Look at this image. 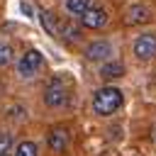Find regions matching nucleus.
<instances>
[{"label": "nucleus", "mask_w": 156, "mask_h": 156, "mask_svg": "<svg viewBox=\"0 0 156 156\" xmlns=\"http://www.w3.org/2000/svg\"><path fill=\"white\" fill-rule=\"evenodd\" d=\"M44 102H46L49 107H61V105L68 102V90H66V85H63L58 78L51 80V83L44 88Z\"/></svg>", "instance_id": "2"}, {"label": "nucleus", "mask_w": 156, "mask_h": 156, "mask_svg": "<svg viewBox=\"0 0 156 156\" xmlns=\"http://www.w3.org/2000/svg\"><path fill=\"white\" fill-rule=\"evenodd\" d=\"M10 61H12V46L0 41V66H7Z\"/></svg>", "instance_id": "14"}, {"label": "nucleus", "mask_w": 156, "mask_h": 156, "mask_svg": "<svg viewBox=\"0 0 156 156\" xmlns=\"http://www.w3.org/2000/svg\"><path fill=\"white\" fill-rule=\"evenodd\" d=\"M37 144L34 141H20L17 149H15V156H37Z\"/></svg>", "instance_id": "12"}, {"label": "nucleus", "mask_w": 156, "mask_h": 156, "mask_svg": "<svg viewBox=\"0 0 156 156\" xmlns=\"http://www.w3.org/2000/svg\"><path fill=\"white\" fill-rule=\"evenodd\" d=\"M58 32H61L66 39H78V37H80V29H78L76 24H71V22H58Z\"/></svg>", "instance_id": "13"}, {"label": "nucleus", "mask_w": 156, "mask_h": 156, "mask_svg": "<svg viewBox=\"0 0 156 156\" xmlns=\"http://www.w3.org/2000/svg\"><path fill=\"white\" fill-rule=\"evenodd\" d=\"M122 102H124L122 90H119V88H112V85L100 88V90L93 95V110H95L98 115H102V117L117 112V110L122 107Z\"/></svg>", "instance_id": "1"}, {"label": "nucleus", "mask_w": 156, "mask_h": 156, "mask_svg": "<svg viewBox=\"0 0 156 156\" xmlns=\"http://www.w3.org/2000/svg\"><path fill=\"white\" fill-rule=\"evenodd\" d=\"M100 76L102 78H122L124 76V66L119 61H110V63H105L100 68Z\"/></svg>", "instance_id": "9"}, {"label": "nucleus", "mask_w": 156, "mask_h": 156, "mask_svg": "<svg viewBox=\"0 0 156 156\" xmlns=\"http://www.w3.org/2000/svg\"><path fill=\"white\" fill-rule=\"evenodd\" d=\"M0 156H7V154H0Z\"/></svg>", "instance_id": "16"}, {"label": "nucleus", "mask_w": 156, "mask_h": 156, "mask_svg": "<svg viewBox=\"0 0 156 156\" xmlns=\"http://www.w3.org/2000/svg\"><path fill=\"white\" fill-rule=\"evenodd\" d=\"M85 56L90 58V61H105V58H110L112 56V44L110 41H93V44H88V49H85Z\"/></svg>", "instance_id": "6"}, {"label": "nucleus", "mask_w": 156, "mask_h": 156, "mask_svg": "<svg viewBox=\"0 0 156 156\" xmlns=\"http://www.w3.org/2000/svg\"><path fill=\"white\" fill-rule=\"evenodd\" d=\"M10 146H12V136L7 132H0V154H7Z\"/></svg>", "instance_id": "15"}, {"label": "nucleus", "mask_w": 156, "mask_h": 156, "mask_svg": "<svg viewBox=\"0 0 156 156\" xmlns=\"http://www.w3.org/2000/svg\"><path fill=\"white\" fill-rule=\"evenodd\" d=\"M80 24L88 27V29H100V27L107 24V12L102 7H88L80 15Z\"/></svg>", "instance_id": "5"}, {"label": "nucleus", "mask_w": 156, "mask_h": 156, "mask_svg": "<svg viewBox=\"0 0 156 156\" xmlns=\"http://www.w3.org/2000/svg\"><path fill=\"white\" fill-rule=\"evenodd\" d=\"M44 66V56H41V51H37V49H29L22 58H20V63H17V71H20V76H24V78H29V76H34L39 68Z\"/></svg>", "instance_id": "3"}, {"label": "nucleus", "mask_w": 156, "mask_h": 156, "mask_svg": "<svg viewBox=\"0 0 156 156\" xmlns=\"http://www.w3.org/2000/svg\"><path fill=\"white\" fill-rule=\"evenodd\" d=\"M41 22H44V27H46L49 34H58V20L54 17V12L41 10Z\"/></svg>", "instance_id": "10"}, {"label": "nucleus", "mask_w": 156, "mask_h": 156, "mask_svg": "<svg viewBox=\"0 0 156 156\" xmlns=\"http://www.w3.org/2000/svg\"><path fill=\"white\" fill-rule=\"evenodd\" d=\"M134 56L139 61H149L156 56V34H141L134 41Z\"/></svg>", "instance_id": "4"}, {"label": "nucleus", "mask_w": 156, "mask_h": 156, "mask_svg": "<svg viewBox=\"0 0 156 156\" xmlns=\"http://www.w3.org/2000/svg\"><path fill=\"white\" fill-rule=\"evenodd\" d=\"M90 7V0H66V10L71 15H83Z\"/></svg>", "instance_id": "11"}, {"label": "nucleus", "mask_w": 156, "mask_h": 156, "mask_svg": "<svg viewBox=\"0 0 156 156\" xmlns=\"http://www.w3.org/2000/svg\"><path fill=\"white\" fill-rule=\"evenodd\" d=\"M46 144H49L51 151H58V154L66 151V146H68V132L63 127H54L49 132V136H46Z\"/></svg>", "instance_id": "7"}, {"label": "nucleus", "mask_w": 156, "mask_h": 156, "mask_svg": "<svg viewBox=\"0 0 156 156\" xmlns=\"http://www.w3.org/2000/svg\"><path fill=\"white\" fill-rule=\"evenodd\" d=\"M149 17H151V12L144 7V5H132L129 10H127V24H141V22H149Z\"/></svg>", "instance_id": "8"}]
</instances>
